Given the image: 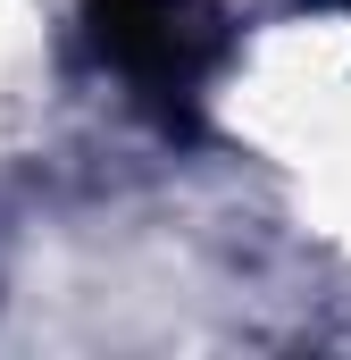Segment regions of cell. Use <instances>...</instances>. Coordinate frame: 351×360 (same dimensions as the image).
Instances as JSON below:
<instances>
[{"label": "cell", "mask_w": 351, "mask_h": 360, "mask_svg": "<svg viewBox=\"0 0 351 360\" xmlns=\"http://www.w3.org/2000/svg\"><path fill=\"white\" fill-rule=\"evenodd\" d=\"M92 42L109 68H126L143 92H192L218 59V8L209 0H92Z\"/></svg>", "instance_id": "6da1fadb"}]
</instances>
